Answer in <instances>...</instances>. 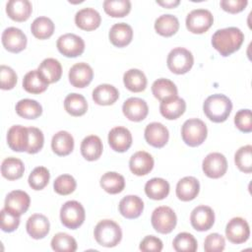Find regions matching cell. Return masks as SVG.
<instances>
[{
    "label": "cell",
    "mask_w": 252,
    "mask_h": 252,
    "mask_svg": "<svg viewBox=\"0 0 252 252\" xmlns=\"http://www.w3.org/2000/svg\"><path fill=\"white\" fill-rule=\"evenodd\" d=\"M244 40L243 32L235 27L218 30L212 36L213 47L223 57L237 51Z\"/></svg>",
    "instance_id": "obj_1"
},
{
    "label": "cell",
    "mask_w": 252,
    "mask_h": 252,
    "mask_svg": "<svg viewBox=\"0 0 252 252\" xmlns=\"http://www.w3.org/2000/svg\"><path fill=\"white\" fill-rule=\"evenodd\" d=\"M231 109V100L221 94H216L208 96L203 104L205 115L215 123L224 122L228 118Z\"/></svg>",
    "instance_id": "obj_2"
},
{
    "label": "cell",
    "mask_w": 252,
    "mask_h": 252,
    "mask_svg": "<svg viewBox=\"0 0 252 252\" xmlns=\"http://www.w3.org/2000/svg\"><path fill=\"white\" fill-rule=\"evenodd\" d=\"M94 236L103 247H114L122 239V230L118 223L111 220H102L94 227Z\"/></svg>",
    "instance_id": "obj_3"
},
{
    "label": "cell",
    "mask_w": 252,
    "mask_h": 252,
    "mask_svg": "<svg viewBox=\"0 0 252 252\" xmlns=\"http://www.w3.org/2000/svg\"><path fill=\"white\" fill-rule=\"evenodd\" d=\"M208 134V129L204 121L198 118L186 120L181 127V137L183 142L189 147L202 145Z\"/></svg>",
    "instance_id": "obj_4"
},
{
    "label": "cell",
    "mask_w": 252,
    "mask_h": 252,
    "mask_svg": "<svg viewBox=\"0 0 252 252\" xmlns=\"http://www.w3.org/2000/svg\"><path fill=\"white\" fill-rule=\"evenodd\" d=\"M85 218V209L78 201H67L60 209L61 222L69 229H76L80 227L84 223Z\"/></svg>",
    "instance_id": "obj_5"
},
{
    "label": "cell",
    "mask_w": 252,
    "mask_h": 252,
    "mask_svg": "<svg viewBox=\"0 0 252 252\" xmlns=\"http://www.w3.org/2000/svg\"><path fill=\"white\" fill-rule=\"evenodd\" d=\"M166 64L172 73L182 75L191 70L194 64V57L188 49L175 47L168 53Z\"/></svg>",
    "instance_id": "obj_6"
},
{
    "label": "cell",
    "mask_w": 252,
    "mask_h": 252,
    "mask_svg": "<svg viewBox=\"0 0 252 252\" xmlns=\"http://www.w3.org/2000/svg\"><path fill=\"white\" fill-rule=\"evenodd\" d=\"M151 222L156 231L161 234H167L175 228L177 217L171 208L160 206L154 210L151 217Z\"/></svg>",
    "instance_id": "obj_7"
},
{
    "label": "cell",
    "mask_w": 252,
    "mask_h": 252,
    "mask_svg": "<svg viewBox=\"0 0 252 252\" xmlns=\"http://www.w3.org/2000/svg\"><path fill=\"white\" fill-rule=\"evenodd\" d=\"M186 28L192 33L201 34L206 32L214 23V17L209 10L195 9L186 17Z\"/></svg>",
    "instance_id": "obj_8"
},
{
    "label": "cell",
    "mask_w": 252,
    "mask_h": 252,
    "mask_svg": "<svg viewBox=\"0 0 252 252\" xmlns=\"http://www.w3.org/2000/svg\"><path fill=\"white\" fill-rule=\"evenodd\" d=\"M56 46L61 54L66 57L74 58L83 54L85 50V41L75 33H65L58 37Z\"/></svg>",
    "instance_id": "obj_9"
},
{
    "label": "cell",
    "mask_w": 252,
    "mask_h": 252,
    "mask_svg": "<svg viewBox=\"0 0 252 252\" xmlns=\"http://www.w3.org/2000/svg\"><path fill=\"white\" fill-rule=\"evenodd\" d=\"M225 236L233 244L246 242L250 236L248 222L240 217L232 218L225 226Z\"/></svg>",
    "instance_id": "obj_10"
},
{
    "label": "cell",
    "mask_w": 252,
    "mask_h": 252,
    "mask_svg": "<svg viewBox=\"0 0 252 252\" xmlns=\"http://www.w3.org/2000/svg\"><path fill=\"white\" fill-rule=\"evenodd\" d=\"M202 168L208 177L220 178L227 170V161L222 154L211 153L203 159Z\"/></svg>",
    "instance_id": "obj_11"
},
{
    "label": "cell",
    "mask_w": 252,
    "mask_h": 252,
    "mask_svg": "<svg viewBox=\"0 0 252 252\" xmlns=\"http://www.w3.org/2000/svg\"><path fill=\"white\" fill-rule=\"evenodd\" d=\"M2 44L6 50L12 53H19L23 51L27 46V36L20 29L10 27L4 30L2 32Z\"/></svg>",
    "instance_id": "obj_12"
},
{
    "label": "cell",
    "mask_w": 252,
    "mask_h": 252,
    "mask_svg": "<svg viewBox=\"0 0 252 252\" xmlns=\"http://www.w3.org/2000/svg\"><path fill=\"white\" fill-rule=\"evenodd\" d=\"M190 222L193 228L198 231L209 230L214 225L215 213L209 206H198L190 215Z\"/></svg>",
    "instance_id": "obj_13"
},
{
    "label": "cell",
    "mask_w": 252,
    "mask_h": 252,
    "mask_svg": "<svg viewBox=\"0 0 252 252\" xmlns=\"http://www.w3.org/2000/svg\"><path fill=\"white\" fill-rule=\"evenodd\" d=\"M30 204L31 199L27 192L22 190H14L6 196L4 208L12 214L21 217L28 211Z\"/></svg>",
    "instance_id": "obj_14"
},
{
    "label": "cell",
    "mask_w": 252,
    "mask_h": 252,
    "mask_svg": "<svg viewBox=\"0 0 252 252\" xmlns=\"http://www.w3.org/2000/svg\"><path fill=\"white\" fill-rule=\"evenodd\" d=\"M122 111L130 121L140 122L147 117L149 107L144 99L140 97H129L124 101Z\"/></svg>",
    "instance_id": "obj_15"
},
{
    "label": "cell",
    "mask_w": 252,
    "mask_h": 252,
    "mask_svg": "<svg viewBox=\"0 0 252 252\" xmlns=\"http://www.w3.org/2000/svg\"><path fill=\"white\" fill-rule=\"evenodd\" d=\"M93 78L94 71L92 67L85 62L76 63L69 70V82L75 88L83 89L89 86Z\"/></svg>",
    "instance_id": "obj_16"
},
{
    "label": "cell",
    "mask_w": 252,
    "mask_h": 252,
    "mask_svg": "<svg viewBox=\"0 0 252 252\" xmlns=\"http://www.w3.org/2000/svg\"><path fill=\"white\" fill-rule=\"evenodd\" d=\"M145 140L154 148H162L166 145L169 132L167 128L159 122H152L145 128Z\"/></svg>",
    "instance_id": "obj_17"
},
{
    "label": "cell",
    "mask_w": 252,
    "mask_h": 252,
    "mask_svg": "<svg viewBox=\"0 0 252 252\" xmlns=\"http://www.w3.org/2000/svg\"><path fill=\"white\" fill-rule=\"evenodd\" d=\"M108 144L110 148L115 152H126L132 145L131 132L122 126L112 128L108 133Z\"/></svg>",
    "instance_id": "obj_18"
},
{
    "label": "cell",
    "mask_w": 252,
    "mask_h": 252,
    "mask_svg": "<svg viewBox=\"0 0 252 252\" xmlns=\"http://www.w3.org/2000/svg\"><path fill=\"white\" fill-rule=\"evenodd\" d=\"M7 143L14 152H27L29 146V129L22 125L12 126L7 133Z\"/></svg>",
    "instance_id": "obj_19"
},
{
    "label": "cell",
    "mask_w": 252,
    "mask_h": 252,
    "mask_svg": "<svg viewBox=\"0 0 252 252\" xmlns=\"http://www.w3.org/2000/svg\"><path fill=\"white\" fill-rule=\"evenodd\" d=\"M154 158L149 153L145 151H139L130 158L129 167L133 174L143 176L152 171L154 168Z\"/></svg>",
    "instance_id": "obj_20"
},
{
    "label": "cell",
    "mask_w": 252,
    "mask_h": 252,
    "mask_svg": "<svg viewBox=\"0 0 252 252\" xmlns=\"http://www.w3.org/2000/svg\"><path fill=\"white\" fill-rule=\"evenodd\" d=\"M100 23L101 17L99 13L93 8L81 9L75 15V24L83 31H94L99 27Z\"/></svg>",
    "instance_id": "obj_21"
},
{
    "label": "cell",
    "mask_w": 252,
    "mask_h": 252,
    "mask_svg": "<svg viewBox=\"0 0 252 252\" xmlns=\"http://www.w3.org/2000/svg\"><path fill=\"white\" fill-rule=\"evenodd\" d=\"M186 109V102L183 98L179 97L178 95H174L163 99L160 101L159 104V111L160 114L168 119L174 120L180 117Z\"/></svg>",
    "instance_id": "obj_22"
},
{
    "label": "cell",
    "mask_w": 252,
    "mask_h": 252,
    "mask_svg": "<svg viewBox=\"0 0 252 252\" xmlns=\"http://www.w3.org/2000/svg\"><path fill=\"white\" fill-rule=\"evenodd\" d=\"M26 228L32 238L41 239L48 234L50 223L45 216L41 214H33L28 219Z\"/></svg>",
    "instance_id": "obj_23"
},
{
    "label": "cell",
    "mask_w": 252,
    "mask_h": 252,
    "mask_svg": "<svg viewBox=\"0 0 252 252\" xmlns=\"http://www.w3.org/2000/svg\"><path fill=\"white\" fill-rule=\"evenodd\" d=\"M176 196L183 202L194 200L200 191V183L193 176H185L181 178L176 185Z\"/></svg>",
    "instance_id": "obj_24"
},
{
    "label": "cell",
    "mask_w": 252,
    "mask_h": 252,
    "mask_svg": "<svg viewBox=\"0 0 252 252\" xmlns=\"http://www.w3.org/2000/svg\"><path fill=\"white\" fill-rule=\"evenodd\" d=\"M118 208L124 218L133 220L139 218L143 213L144 202L136 195H127L121 199Z\"/></svg>",
    "instance_id": "obj_25"
},
{
    "label": "cell",
    "mask_w": 252,
    "mask_h": 252,
    "mask_svg": "<svg viewBox=\"0 0 252 252\" xmlns=\"http://www.w3.org/2000/svg\"><path fill=\"white\" fill-rule=\"evenodd\" d=\"M32 12V3L29 0H10L6 5V13L15 22L27 21Z\"/></svg>",
    "instance_id": "obj_26"
},
{
    "label": "cell",
    "mask_w": 252,
    "mask_h": 252,
    "mask_svg": "<svg viewBox=\"0 0 252 252\" xmlns=\"http://www.w3.org/2000/svg\"><path fill=\"white\" fill-rule=\"evenodd\" d=\"M109 40L116 47L128 45L133 38V30L126 23L114 24L109 31Z\"/></svg>",
    "instance_id": "obj_27"
},
{
    "label": "cell",
    "mask_w": 252,
    "mask_h": 252,
    "mask_svg": "<svg viewBox=\"0 0 252 252\" xmlns=\"http://www.w3.org/2000/svg\"><path fill=\"white\" fill-rule=\"evenodd\" d=\"M81 154L84 158L89 161L96 160L100 158L103 150L102 142L95 135L87 136L81 143Z\"/></svg>",
    "instance_id": "obj_28"
},
{
    "label": "cell",
    "mask_w": 252,
    "mask_h": 252,
    "mask_svg": "<svg viewBox=\"0 0 252 252\" xmlns=\"http://www.w3.org/2000/svg\"><path fill=\"white\" fill-rule=\"evenodd\" d=\"M119 97L118 90L109 84H101L93 91V99L98 105H111Z\"/></svg>",
    "instance_id": "obj_29"
},
{
    "label": "cell",
    "mask_w": 252,
    "mask_h": 252,
    "mask_svg": "<svg viewBox=\"0 0 252 252\" xmlns=\"http://www.w3.org/2000/svg\"><path fill=\"white\" fill-rule=\"evenodd\" d=\"M51 148L57 156H68L73 152L74 138L67 131H59L52 137Z\"/></svg>",
    "instance_id": "obj_30"
},
{
    "label": "cell",
    "mask_w": 252,
    "mask_h": 252,
    "mask_svg": "<svg viewBox=\"0 0 252 252\" xmlns=\"http://www.w3.org/2000/svg\"><path fill=\"white\" fill-rule=\"evenodd\" d=\"M37 71L48 84L58 82L62 76V66L60 62L54 58L44 59L39 64Z\"/></svg>",
    "instance_id": "obj_31"
},
{
    "label": "cell",
    "mask_w": 252,
    "mask_h": 252,
    "mask_svg": "<svg viewBox=\"0 0 252 252\" xmlns=\"http://www.w3.org/2000/svg\"><path fill=\"white\" fill-rule=\"evenodd\" d=\"M48 83L42 78L37 70L28 72L23 79V88L26 92L33 94H38L46 91Z\"/></svg>",
    "instance_id": "obj_32"
},
{
    "label": "cell",
    "mask_w": 252,
    "mask_h": 252,
    "mask_svg": "<svg viewBox=\"0 0 252 252\" xmlns=\"http://www.w3.org/2000/svg\"><path fill=\"white\" fill-rule=\"evenodd\" d=\"M145 193L150 199L162 200L169 194V183L163 178H152L145 185Z\"/></svg>",
    "instance_id": "obj_33"
},
{
    "label": "cell",
    "mask_w": 252,
    "mask_h": 252,
    "mask_svg": "<svg viewBox=\"0 0 252 252\" xmlns=\"http://www.w3.org/2000/svg\"><path fill=\"white\" fill-rule=\"evenodd\" d=\"M123 83L130 92L140 93L147 87V77L139 69H130L124 73Z\"/></svg>",
    "instance_id": "obj_34"
},
{
    "label": "cell",
    "mask_w": 252,
    "mask_h": 252,
    "mask_svg": "<svg viewBox=\"0 0 252 252\" xmlns=\"http://www.w3.org/2000/svg\"><path fill=\"white\" fill-rule=\"evenodd\" d=\"M179 29L178 19L170 14H165L159 16L155 22L156 32L165 37L172 36L177 32Z\"/></svg>",
    "instance_id": "obj_35"
},
{
    "label": "cell",
    "mask_w": 252,
    "mask_h": 252,
    "mask_svg": "<svg viewBox=\"0 0 252 252\" xmlns=\"http://www.w3.org/2000/svg\"><path fill=\"white\" fill-rule=\"evenodd\" d=\"M25 166L21 159L10 157L6 158L1 164V173L2 176L8 180H17L21 178L24 174Z\"/></svg>",
    "instance_id": "obj_36"
},
{
    "label": "cell",
    "mask_w": 252,
    "mask_h": 252,
    "mask_svg": "<svg viewBox=\"0 0 252 252\" xmlns=\"http://www.w3.org/2000/svg\"><path fill=\"white\" fill-rule=\"evenodd\" d=\"M101 188L109 194H118L123 191L125 187L124 177L114 171H108L100 177Z\"/></svg>",
    "instance_id": "obj_37"
},
{
    "label": "cell",
    "mask_w": 252,
    "mask_h": 252,
    "mask_svg": "<svg viewBox=\"0 0 252 252\" xmlns=\"http://www.w3.org/2000/svg\"><path fill=\"white\" fill-rule=\"evenodd\" d=\"M64 108L72 116H82L88 110V102L84 95L73 93L65 97Z\"/></svg>",
    "instance_id": "obj_38"
},
{
    "label": "cell",
    "mask_w": 252,
    "mask_h": 252,
    "mask_svg": "<svg viewBox=\"0 0 252 252\" xmlns=\"http://www.w3.org/2000/svg\"><path fill=\"white\" fill-rule=\"evenodd\" d=\"M15 109L19 116L26 119H35L42 113V106L40 103L31 98H24L19 100Z\"/></svg>",
    "instance_id": "obj_39"
},
{
    "label": "cell",
    "mask_w": 252,
    "mask_h": 252,
    "mask_svg": "<svg viewBox=\"0 0 252 252\" xmlns=\"http://www.w3.org/2000/svg\"><path fill=\"white\" fill-rule=\"evenodd\" d=\"M152 93L158 100H163L168 97L177 95V88L175 84L165 78L156 80L152 85Z\"/></svg>",
    "instance_id": "obj_40"
},
{
    "label": "cell",
    "mask_w": 252,
    "mask_h": 252,
    "mask_svg": "<svg viewBox=\"0 0 252 252\" xmlns=\"http://www.w3.org/2000/svg\"><path fill=\"white\" fill-rule=\"evenodd\" d=\"M54 24L47 17H38L31 25V31L34 37L38 39L49 38L54 32Z\"/></svg>",
    "instance_id": "obj_41"
},
{
    "label": "cell",
    "mask_w": 252,
    "mask_h": 252,
    "mask_svg": "<svg viewBox=\"0 0 252 252\" xmlns=\"http://www.w3.org/2000/svg\"><path fill=\"white\" fill-rule=\"evenodd\" d=\"M103 9L110 17L122 18L130 13L131 2L129 0H105Z\"/></svg>",
    "instance_id": "obj_42"
},
{
    "label": "cell",
    "mask_w": 252,
    "mask_h": 252,
    "mask_svg": "<svg viewBox=\"0 0 252 252\" xmlns=\"http://www.w3.org/2000/svg\"><path fill=\"white\" fill-rule=\"evenodd\" d=\"M51 248L56 252H74L77 250L75 238L68 233L58 232L51 239Z\"/></svg>",
    "instance_id": "obj_43"
},
{
    "label": "cell",
    "mask_w": 252,
    "mask_h": 252,
    "mask_svg": "<svg viewBox=\"0 0 252 252\" xmlns=\"http://www.w3.org/2000/svg\"><path fill=\"white\" fill-rule=\"evenodd\" d=\"M234 162L240 171L250 173L252 171V146L246 145L239 148L234 155Z\"/></svg>",
    "instance_id": "obj_44"
},
{
    "label": "cell",
    "mask_w": 252,
    "mask_h": 252,
    "mask_svg": "<svg viewBox=\"0 0 252 252\" xmlns=\"http://www.w3.org/2000/svg\"><path fill=\"white\" fill-rule=\"evenodd\" d=\"M172 245L177 252H195L198 248L196 238L188 232L178 233L173 239Z\"/></svg>",
    "instance_id": "obj_45"
},
{
    "label": "cell",
    "mask_w": 252,
    "mask_h": 252,
    "mask_svg": "<svg viewBox=\"0 0 252 252\" xmlns=\"http://www.w3.org/2000/svg\"><path fill=\"white\" fill-rule=\"evenodd\" d=\"M50 173L44 166L35 167L29 175V185L33 190H42L49 182Z\"/></svg>",
    "instance_id": "obj_46"
},
{
    "label": "cell",
    "mask_w": 252,
    "mask_h": 252,
    "mask_svg": "<svg viewBox=\"0 0 252 252\" xmlns=\"http://www.w3.org/2000/svg\"><path fill=\"white\" fill-rule=\"evenodd\" d=\"M77 182L75 178L70 174H62L59 175L53 183L54 191L59 195H69L73 193L76 189Z\"/></svg>",
    "instance_id": "obj_47"
},
{
    "label": "cell",
    "mask_w": 252,
    "mask_h": 252,
    "mask_svg": "<svg viewBox=\"0 0 252 252\" xmlns=\"http://www.w3.org/2000/svg\"><path fill=\"white\" fill-rule=\"evenodd\" d=\"M29 129V146L27 153L28 154H36L38 153L44 143V137L42 131L36 127H28Z\"/></svg>",
    "instance_id": "obj_48"
},
{
    "label": "cell",
    "mask_w": 252,
    "mask_h": 252,
    "mask_svg": "<svg viewBox=\"0 0 252 252\" xmlns=\"http://www.w3.org/2000/svg\"><path fill=\"white\" fill-rule=\"evenodd\" d=\"M250 109H240L234 116V124L238 130L243 133L252 131V118Z\"/></svg>",
    "instance_id": "obj_49"
},
{
    "label": "cell",
    "mask_w": 252,
    "mask_h": 252,
    "mask_svg": "<svg viewBox=\"0 0 252 252\" xmlns=\"http://www.w3.org/2000/svg\"><path fill=\"white\" fill-rule=\"evenodd\" d=\"M17 74L9 66L1 65L0 67V88L2 90H12L17 84Z\"/></svg>",
    "instance_id": "obj_50"
},
{
    "label": "cell",
    "mask_w": 252,
    "mask_h": 252,
    "mask_svg": "<svg viewBox=\"0 0 252 252\" xmlns=\"http://www.w3.org/2000/svg\"><path fill=\"white\" fill-rule=\"evenodd\" d=\"M225 247V240L221 234L211 233L205 238L204 249L206 252H221Z\"/></svg>",
    "instance_id": "obj_51"
},
{
    "label": "cell",
    "mask_w": 252,
    "mask_h": 252,
    "mask_svg": "<svg viewBox=\"0 0 252 252\" xmlns=\"http://www.w3.org/2000/svg\"><path fill=\"white\" fill-rule=\"evenodd\" d=\"M20 224V217L7 211L5 208L1 210V229L5 232H12L18 228Z\"/></svg>",
    "instance_id": "obj_52"
},
{
    "label": "cell",
    "mask_w": 252,
    "mask_h": 252,
    "mask_svg": "<svg viewBox=\"0 0 252 252\" xmlns=\"http://www.w3.org/2000/svg\"><path fill=\"white\" fill-rule=\"evenodd\" d=\"M139 248L141 251L144 252H159L162 250V241L158 237H156L154 235H148L141 241Z\"/></svg>",
    "instance_id": "obj_53"
},
{
    "label": "cell",
    "mask_w": 252,
    "mask_h": 252,
    "mask_svg": "<svg viewBox=\"0 0 252 252\" xmlns=\"http://www.w3.org/2000/svg\"><path fill=\"white\" fill-rule=\"evenodd\" d=\"M247 4V0H221L220 2L221 9L230 14H236L243 11Z\"/></svg>",
    "instance_id": "obj_54"
},
{
    "label": "cell",
    "mask_w": 252,
    "mask_h": 252,
    "mask_svg": "<svg viewBox=\"0 0 252 252\" xmlns=\"http://www.w3.org/2000/svg\"><path fill=\"white\" fill-rule=\"evenodd\" d=\"M157 3L164 8L170 9V8H174L177 5H179L180 1L179 0H169V1H157Z\"/></svg>",
    "instance_id": "obj_55"
}]
</instances>
